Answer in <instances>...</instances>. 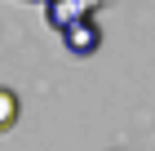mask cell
I'll return each mask as SVG.
<instances>
[{"mask_svg":"<svg viewBox=\"0 0 155 151\" xmlns=\"http://www.w3.org/2000/svg\"><path fill=\"white\" fill-rule=\"evenodd\" d=\"M93 5L97 0H49L45 5V18L53 31H67L71 22H80V18H93Z\"/></svg>","mask_w":155,"mask_h":151,"instance_id":"6da1fadb","label":"cell"},{"mask_svg":"<svg viewBox=\"0 0 155 151\" xmlns=\"http://www.w3.org/2000/svg\"><path fill=\"white\" fill-rule=\"evenodd\" d=\"M62 36H67V49H71V53H80V58H84V53H93V49L102 45V31H97V22H93V18H80V22H71Z\"/></svg>","mask_w":155,"mask_h":151,"instance_id":"7a4b0ae2","label":"cell"},{"mask_svg":"<svg viewBox=\"0 0 155 151\" xmlns=\"http://www.w3.org/2000/svg\"><path fill=\"white\" fill-rule=\"evenodd\" d=\"M13 120H18V98L9 89H0V129H9Z\"/></svg>","mask_w":155,"mask_h":151,"instance_id":"3957f363","label":"cell"}]
</instances>
